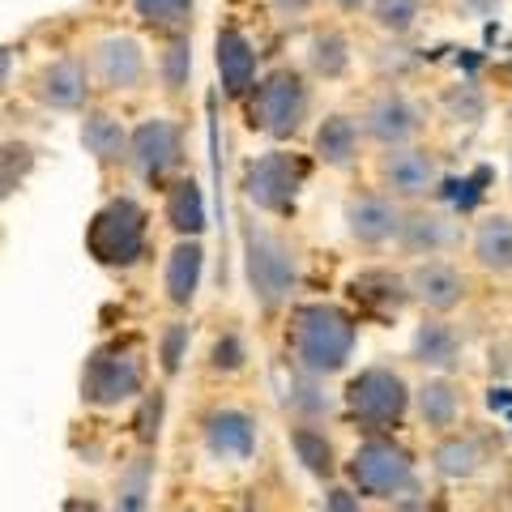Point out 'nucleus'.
<instances>
[{
  "label": "nucleus",
  "mask_w": 512,
  "mask_h": 512,
  "mask_svg": "<svg viewBox=\"0 0 512 512\" xmlns=\"http://www.w3.org/2000/svg\"><path fill=\"white\" fill-rule=\"evenodd\" d=\"M359 346V325L342 303L329 299H312V303H295L291 320H286V350H291L295 372L303 376H338L346 372V363L355 359Z\"/></svg>",
  "instance_id": "f257e3e1"
},
{
  "label": "nucleus",
  "mask_w": 512,
  "mask_h": 512,
  "mask_svg": "<svg viewBox=\"0 0 512 512\" xmlns=\"http://www.w3.org/2000/svg\"><path fill=\"white\" fill-rule=\"evenodd\" d=\"M239 244H244V278L252 303L261 312H282L286 303L295 299L299 282H303V256L291 235L274 231L269 222H256L252 214H244V227H239Z\"/></svg>",
  "instance_id": "f03ea898"
},
{
  "label": "nucleus",
  "mask_w": 512,
  "mask_h": 512,
  "mask_svg": "<svg viewBox=\"0 0 512 512\" xmlns=\"http://www.w3.org/2000/svg\"><path fill=\"white\" fill-rule=\"evenodd\" d=\"M150 252V210L133 192H111V197L86 222V256L111 274H128L146 261Z\"/></svg>",
  "instance_id": "7ed1b4c3"
},
{
  "label": "nucleus",
  "mask_w": 512,
  "mask_h": 512,
  "mask_svg": "<svg viewBox=\"0 0 512 512\" xmlns=\"http://www.w3.org/2000/svg\"><path fill=\"white\" fill-rule=\"evenodd\" d=\"M248 128L269 141H295L312 120V82L295 64H274L244 99Z\"/></svg>",
  "instance_id": "20e7f679"
},
{
  "label": "nucleus",
  "mask_w": 512,
  "mask_h": 512,
  "mask_svg": "<svg viewBox=\"0 0 512 512\" xmlns=\"http://www.w3.org/2000/svg\"><path fill=\"white\" fill-rule=\"evenodd\" d=\"M312 163L295 150H265L244 163V175H239V192L252 205L256 214L265 218H291L299 210V197L308 188Z\"/></svg>",
  "instance_id": "39448f33"
},
{
  "label": "nucleus",
  "mask_w": 512,
  "mask_h": 512,
  "mask_svg": "<svg viewBox=\"0 0 512 512\" xmlns=\"http://www.w3.org/2000/svg\"><path fill=\"white\" fill-rule=\"evenodd\" d=\"M146 389V355L133 338L99 342L82 363V402L94 410H116Z\"/></svg>",
  "instance_id": "423d86ee"
},
{
  "label": "nucleus",
  "mask_w": 512,
  "mask_h": 512,
  "mask_svg": "<svg viewBox=\"0 0 512 512\" xmlns=\"http://www.w3.org/2000/svg\"><path fill=\"white\" fill-rule=\"evenodd\" d=\"M86 69H90L94 90H103L107 99H133V94L146 90L154 64H150L146 43L137 35H128V30H103L86 47Z\"/></svg>",
  "instance_id": "0eeeda50"
},
{
  "label": "nucleus",
  "mask_w": 512,
  "mask_h": 512,
  "mask_svg": "<svg viewBox=\"0 0 512 512\" xmlns=\"http://www.w3.org/2000/svg\"><path fill=\"white\" fill-rule=\"evenodd\" d=\"M410 384L406 376L397 372V367L389 363H372V367H363L359 376H350L346 384V414L355 419L359 427L367 431H389L406 419V410H410Z\"/></svg>",
  "instance_id": "6e6552de"
},
{
  "label": "nucleus",
  "mask_w": 512,
  "mask_h": 512,
  "mask_svg": "<svg viewBox=\"0 0 512 512\" xmlns=\"http://www.w3.org/2000/svg\"><path fill=\"white\" fill-rule=\"evenodd\" d=\"M128 175L146 188H167L184 175V128L171 116H146L128 137Z\"/></svg>",
  "instance_id": "1a4fd4ad"
},
{
  "label": "nucleus",
  "mask_w": 512,
  "mask_h": 512,
  "mask_svg": "<svg viewBox=\"0 0 512 512\" xmlns=\"http://www.w3.org/2000/svg\"><path fill=\"white\" fill-rule=\"evenodd\" d=\"M423 124H427V111L402 86L372 90V94H367V103H363V111H359L363 141H367V146H376V150L414 146V141L423 137Z\"/></svg>",
  "instance_id": "9d476101"
},
{
  "label": "nucleus",
  "mask_w": 512,
  "mask_h": 512,
  "mask_svg": "<svg viewBox=\"0 0 512 512\" xmlns=\"http://www.w3.org/2000/svg\"><path fill=\"white\" fill-rule=\"evenodd\" d=\"M444 167L440 154H431L427 146H402V150H380L376 154V188L384 197H393L397 205H427L431 192L440 188Z\"/></svg>",
  "instance_id": "9b49d317"
},
{
  "label": "nucleus",
  "mask_w": 512,
  "mask_h": 512,
  "mask_svg": "<svg viewBox=\"0 0 512 512\" xmlns=\"http://www.w3.org/2000/svg\"><path fill=\"white\" fill-rule=\"evenodd\" d=\"M346 474L363 495H376V500H402V491L414 487V461L389 436H367L350 453Z\"/></svg>",
  "instance_id": "f8f14e48"
},
{
  "label": "nucleus",
  "mask_w": 512,
  "mask_h": 512,
  "mask_svg": "<svg viewBox=\"0 0 512 512\" xmlns=\"http://www.w3.org/2000/svg\"><path fill=\"white\" fill-rule=\"evenodd\" d=\"M402 218H406V205H397L393 197H384L380 188L350 192V197L342 201V231H346L350 244H359L367 252L397 248Z\"/></svg>",
  "instance_id": "ddd939ff"
},
{
  "label": "nucleus",
  "mask_w": 512,
  "mask_h": 512,
  "mask_svg": "<svg viewBox=\"0 0 512 512\" xmlns=\"http://www.w3.org/2000/svg\"><path fill=\"white\" fill-rule=\"evenodd\" d=\"M26 90H30V99H35L39 107H47V111H77V116H82V111L90 107V99H94L86 56L64 52V56L43 60Z\"/></svg>",
  "instance_id": "4468645a"
},
{
  "label": "nucleus",
  "mask_w": 512,
  "mask_h": 512,
  "mask_svg": "<svg viewBox=\"0 0 512 512\" xmlns=\"http://www.w3.org/2000/svg\"><path fill=\"white\" fill-rule=\"evenodd\" d=\"M214 73H218V86L227 99L244 103L256 77H261V52L256 43L248 39V30L239 22H222L218 35H214Z\"/></svg>",
  "instance_id": "2eb2a0df"
},
{
  "label": "nucleus",
  "mask_w": 512,
  "mask_h": 512,
  "mask_svg": "<svg viewBox=\"0 0 512 512\" xmlns=\"http://www.w3.org/2000/svg\"><path fill=\"white\" fill-rule=\"evenodd\" d=\"M406 291H410V303H419L423 312L448 316V312H457L461 303H466L470 278L461 274L453 261L436 256V261H414L406 269Z\"/></svg>",
  "instance_id": "dca6fc26"
},
{
  "label": "nucleus",
  "mask_w": 512,
  "mask_h": 512,
  "mask_svg": "<svg viewBox=\"0 0 512 512\" xmlns=\"http://www.w3.org/2000/svg\"><path fill=\"white\" fill-rule=\"evenodd\" d=\"M128 137H133V128L124 124L120 111H111L103 103H90L82 111V124H77V141H82V150L94 167L103 175L111 171H128Z\"/></svg>",
  "instance_id": "f3484780"
},
{
  "label": "nucleus",
  "mask_w": 512,
  "mask_h": 512,
  "mask_svg": "<svg viewBox=\"0 0 512 512\" xmlns=\"http://www.w3.org/2000/svg\"><path fill=\"white\" fill-rule=\"evenodd\" d=\"M461 239V222L436 210V205H410L402 218V235H397V248L414 261H436V256H448Z\"/></svg>",
  "instance_id": "a211bd4d"
},
{
  "label": "nucleus",
  "mask_w": 512,
  "mask_h": 512,
  "mask_svg": "<svg viewBox=\"0 0 512 512\" xmlns=\"http://www.w3.org/2000/svg\"><path fill=\"white\" fill-rule=\"evenodd\" d=\"M363 128H359V116H350V111H329L325 120L312 128V158L320 167L329 171H355L363 163Z\"/></svg>",
  "instance_id": "6ab92c4d"
},
{
  "label": "nucleus",
  "mask_w": 512,
  "mask_h": 512,
  "mask_svg": "<svg viewBox=\"0 0 512 512\" xmlns=\"http://www.w3.org/2000/svg\"><path fill=\"white\" fill-rule=\"evenodd\" d=\"M205 278V244L201 239H175L163 256V299L175 312H188L197 303Z\"/></svg>",
  "instance_id": "aec40b11"
},
{
  "label": "nucleus",
  "mask_w": 512,
  "mask_h": 512,
  "mask_svg": "<svg viewBox=\"0 0 512 512\" xmlns=\"http://www.w3.org/2000/svg\"><path fill=\"white\" fill-rule=\"evenodd\" d=\"M205 448L222 461H248L256 453V419L239 406H218L205 414Z\"/></svg>",
  "instance_id": "412c9836"
},
{
  "label": "nucleus",
  "mask_w": 512,
  "mask_h": 512,
  "mask_svg": "<svg viewBox=\"0 0 512 512\" xmlns=\"http://www.w3.org/2000/svg\"><path fill=\"white\" fill-rule=\"evenodd\" d=\"M410 355H414V363L431 367V372H453L461 355H466V333L448 316H427L410 338Z\"/></svg>",
  "instance_id": "4be33fe9"
},
{
  "label": "nucleus",
  "mask_w": 512,
  "mask_h": 512,
  "mask_svg": "<svg viewBox=\"0 0 512 512\" xmlns=\"http://www.w3.org/2000/svg\"><path fill=\"white\" fill-rule=\"evenodd\" d=\"M303 64L316 82H342L355 64V43L342 26H312L308 43H303Z\"/></svg>",
  "instance_id": "5701e85b"
},
{
  "label": "nucleus",
  "mask_w": 512,
  "mask_h": 512,
  "mask_svg": "<svg viewBox=\"0 0 512 512\" xmlns=\"http://www.w3.org/2000/svg\"><path fill=\"white\" fill-rule=\"evenodd\" d=\"M470 261L491 278L512 274V214H483L470 231Z\"/></svg>",
  "instance_id": "b1692460"
},
{
  "label": "nucleus",
  "mask_w": 512,
  "mask_h": 512,
  "mask_svg": "<svg viewBox=\"0 0 512 512\" xmlns=\"http://www.w3.org/2000/svg\"><path fill=\"white\" fill-rule=\"evenodd\" d=\"M205 192L192 175H180L163 188V222L175 231V239H201L205 231Z\"/></svg>",
  "instance_id": "393cba45"
},
{
  "label": "nucleus",
  "mask_w": 512,
  "mask_h": 512,
  "mask_svg": "<svg viewBox=\"0 0 512 512\" xmlns=\"http://www.w3.org/2000/svg\"><path fill=\"white\" fill-rule=\"evenodd\" d=\"M414 410H419V419H423V427L427 431H440V436H448L457 423H461V389L448 376H431V380H423L419 389H414Z\"/></svg>",
  "instance_id": "a878e982"
},
{
  "label": "nucleus",
  "mask_w": 512,
  "mask_h": 512,
  "mask_svg": "<svg viewBox=\"0 0 512 512\" xmlns=\"http://www.w3.org/2000/svg\"><path fill=\"white\" fill-rule=\"evenodd\" d=\"M128 5H133V18L158 39L192 35V22H197V0H128Z\"/></svg>",
  "instance_id": "bb28decb"
},
{
  "label": "nucleus",
  "mask_w": 512,
  "mask_h": 512,
  "mask_svg": "<svg viewBox=\"0 0 512 512\" xmlns=\"http://www.w3.org/2000/svg\"><path fill=\"white\" fill-rule=\"evenodd\" d=\"M154 77L167 99H184L192 82V35H171L158 43L154 56Z\"/></svg>",
  "instance_id": "cd10ccee"
},
{
  "label": "nucleus",
  "mask_w": 512,
  "mask_h": 512,
  "mask_svg": "<svg viewBox=\"0 0 512 512\" xmlns=\"http://www.w3.org/2000/svg\"><path fill=\"white\" fill-rule=\"evenodd\" d=\"M39 167V150L26 137H0V205L13 201Z\"/></svg>",
  "instance_id": "c85d7f7f"
},
{
  "label": "nucleus",
  "mask_w": 512,
  "mask_h": 512,
  "mask_svg": "<svg viewBox=\"0 0 512 512\" xmlns=\"http://www.w3.org/2000/svg\"><path fill=\"white\" fill-rule=\"evenodd\" d=\"M355 295L363 303H372L376 312H397L402 303H410L406 291V274H393V269H367L355 278Z\"/></svg>",
  "instance_id": "c756f323"
},
{
  "label": "nucleus",
  "mask_w": 512,
  "mask_h": 512,
  "mask_svg": "<svg viewBox=\"0 0 512 512\" xmlns=\"http://www.w3.org/2000/svg\"><path fill=\"white\" fill-rule=\"evenodd\" d=\"M367 18H372V26L380 35L406 39L423 22V0H372V5H367Z\"/></svg>",
  "instance_id": "7c9ffc66"
},
{
  "label": "nucleus",
  "mask_w": 512,
  "mask_h": 512,
  "mask_svg": "<svg viewBox=\"0 0 512 512\" xmlns=\"http://www.w3.org/2000/svg\"><path fill=\"white\" fill-rule=\"evenodd\" d=\"M150 487H154V461L133 457L116 483V504H111V512H150Z\"/></svg>",
  "instance_id": "2f4dec72"
},
{
  "label": "nucleus",
  "mask_w": 512,
  "mask_h": 512,
  "mask_svg": "<svg viewBox=\"0 0 512 512\" xmlns=\"http://www.w3.org/2000/svg\"><path fill=\"white\" fill-rule=\"evenodd\" d=\"M291 448H295V457L303 461V470H312L316 478L333 474V444L316 423H295L291 427Z\"/></svg>",
  "instance_id": "473e14b6"
},
{
  "label": "nucleus",
  "mask_w": 512,
  "mask_h": 512,
  "mask_svg": "<svg viewBox=\"0 0 512 512\" xmlns=\"http://www.w3.org/2000/svg\"><path fill=\"white\" fill-rule=\"evenodd\" d=\"M478 466H483V453H478V440L474 436H461V431H453V436H444L436 444V470L448 474V478H470Z\"/></svg>",
  "instance_id": "72a5a7b5"
},
{
  "label": "nucleus",
  "mask_w": 512,
  "mask_h": 512,
  "mask_svg": "<svg viewBox=\"0 0 512 512\" xmlns=\"http://www.w3.org/2000/svg\"><path fill=\"white\" fill-rule=\"evenodd\" d=\"M188 342H192L188 320H167L163 333H158V367H163V376H175L184 367Z\"/></svg>",
  "instance_id": "f704fd0d"
},
{
  "label": "nucleus",
  "mask_w": 512,
  "mask_h": 512,
  "mask_svg": "<svg viewBox=\"0 0 512 512\" xmlns=\"http://www.w3.org/2000/svg\"><path fill=\"white\" fill-rule=\"evenodd\" d=\"M286 410H295L299 423H316L329 410V397H320V380L299 372V380L286 389Z\"/></svg>",
  "instance_id": "c9c22d12"
},
{
  "label": "nucleus",
  "mask_w": 512,
  "mask_h": 512,
  "mask_svg": "<svg viewBox=\"0 0 512 512\" xmlns=\"http://www.w3.org/2000/svg\"><path fill=\"white\" fill-rule=\"evenodd\" d=\"M210 367L222 376H231V372H244L248 367V342H244V333L239 329H222L214 346H210Z\"/></svg>",
  "instance_id": "e433bc0d"
},
{
  "label": "nucleus",
  "mask_w": 512,
  "mask_h": 512,
  "mask_svg": "<svg viewBox=\"0 0 512 512\" xmlns=\"http://www.w3.org/2000/svg\"><path fill=\"white\" fill-rule=\"evenodd\" d=\"M265 9L278 26H308V18L316 13V0H265Z\"/></svg>",
  "instance_id": "4c0bfd02"
},
{
  "label": "nucleus",
  "mask_w": 512,
  "mask_h": 512,
  "mask_svg": "<svg viewBox=\"0 0 512 512\" xmlns=\"http://www.w3.org/2000/svg\"><path fill=\"white\" fill-rule=\"evenodd\" d=\"M325 512H359V495L346 491V487H333L325 495Z\"/></svg>",
  "instance_id": "58836bf2"
},
{
  "label": "nucleus",
  "mask_w": 512,
  "mask_h": 512,
  "mask_svg": "<svg viewBox=\"0 0 512 512\" xmlns=\"http://www.w3.org/2000/svg\"><path fill=\"white\" fill-rule=\"evenodd\" d=\"M9 82H13V47L0 43V94L9 90Z\"/></svg>",
  "instance_id": "ea45409f"
},
{
  "label": "nucleus",
  "mask_w": 512,
  "mask_h": 512,
  "mask_svg": "<svg viewBox=\"0 0 512 512\" xmlns=\"http://www.w3.org/2000/svg\"><path fill=\"white\" fill-rule=\"evenodd\" d=\"M333 9L338 13H367V5H372V0H329Z\"/></svg>",
  "instance_id": "a19ab883"
},
{
  "label": "nucleus",
  "mask_w": 512,
  "mask_h": 512,
  "mask_svg": "<svg viewBox=\"0 0 512 512\" xmlns=\"http://www.w3.org/2000/svg\"><path fill=\"white\" fill-rule=\"evenodd\" d=\"M69 512H99V508H94V504H82V500H73Z\"/></svg>",
  "instance_id": "79ce46f5"
},
{
  "label": "nucleus",
  "mask_w": 512,
  "mask_h": 512,
  "mask_svg": "<svg viewBox=\"0 0 512 512\" xmlns=\"http://www.w3.org/2000/svg\"><path fill=\"white\" fill-rule=\"evenodd\" d=\"M508 180H512V146H508Z\"/></svg>",
  "instance_id": "37998d69"
}]
</instances>
